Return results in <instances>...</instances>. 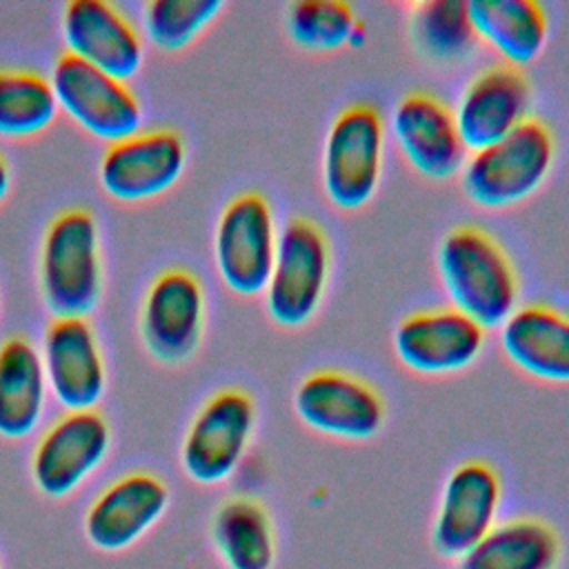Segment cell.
<instances>
[{
  "mask_svg": "<svg viewBox=\"0 0 569 569\" xmlns=\"http://www.w3.org/2000/svg\"><path fill=\"white\" fill-rule=\"evenodd\" d=\"M562 538L558 529L536 516H513L496 527L462 558L456 569H558Z\"/></svg>",
  "mask_w": 569,
  "mask_h": 569,
  "instance_id": "21",
  "label": "cell"
},
{
  "mask_svg": "<svg viewBox=\"0 0 569 569\" xmlns=\"http://www.w3.org/2000/svg\"><path fill=\"white\" fill-rule=\"evenodd\" d=\"M293 411L311 431L351 442L378 436L387 418L385 400L369 382L336 369L305 376L293 391Z\"/></svg>",
  "mask_w": 569,
  "mask_h": 569,
  "instance_id": "10",
  "label": "cell"
},
{
  "mask_svg": "<svg viewBox=\"0 0 569 569\" xmlns=\"http://www.w3.org/2000/svg\"><path fill=\"white\" fill-rule=\"evenodd\" d=\"M365 42H367V27H365L362 20H358L356 27H353V31H351V36H349V44H347V47L360 49Z\"/></svg>",
  "mask_w": 569,
  "mask_h": 569,
  "instance_id": "29",
  "label": "cell"
},
{
  "mask_svg": "<svg viewBox=\"0 0 569 569\" xmlns=\"http://www.w3.org/2000/svg\"><path fill=\"white\" fill-rule=\"evenodd\" d=\"M167 482L149 471H133L107 485L84 513L89 545L104 553L133 547L167 511Z\"/></svg>",
  "mask_w": 569,
  "mask_h": 569,
  "instance_id": "16",
  "label": "cell"
},
{
  "mask_svg": "<svg viewBox=\"0 0 569 569\" xmlns=\"http://www.w3.org/2000/svg\"><path fill=\"white\" fill-rule=\"evenodd\" d=\"M47 376L38 349L22 336L0 345V436L22 440L36 431L47 405Z\"/></svg>",
  "mask_w": 569,
  "mask_h": 569,
  "instance_id": "23",
  "label": "cell"
},
{
  "mask_svg": "<svg viewBox=\"0 0 569 569\" xmlns=\"http://www.w3.org/2000/svg\"><path fill=\"white\" fill-rule=\"evenodd\" d=\"M9 189H11V171L7 160L0 156V202L7 198Z\"/></svg>",
  "mask_w": 569,
  "mask_h": 569,
  "instance_id": "30",
  "label": "cell"
},
{
  "mask_svg": "<svg viewBox=\"0 0 569 569\" xmlns=\"http://www.w3.org/2000/svg\"><path fill=\"white\" fill-rule=\"evenodd\" d=\"M385 138V120L373 104H349L331 120L322 147V187L333 207L353 211L373 198L382 176Z\"/></svg>",
  "mask_w": 569,
  "mask_h": 569,
  "instance_id": "4",
  "label": "cell"
},
{
  "mask_svg": "<svg viewBox=\"0 0 569 569\" xmlns=\"http://www.w3.org/2000/svg\"><path fill=\"white\" fill-rule=\"evenodd\" d=\"M529 109L531 84L527 76L516 67L493 64L465 84L453 118L467 151H476L529 120Z\"/></svg>",
  "mask_w": 569,
  "mask_h": 569,
  "instance_id": "18",
  "label": "cell"
},
{
  "mask_svg": "<svg viewBox=\"0 0 569 569\" xmlns=\"http://www.w3.org/2000/svg\"><path fill=\"white\" fill-rule=\"evenodd\" d=\"M389 131L405 160L425 178L447 180L462 171L467 147L453 109L433 93H405L389 116Z\"/></svg>",
  "mask_w": 569,
  "mask_h": 569,
  "instance_id": "13",
  "label": "cell"
},
{
  "mask_svg": "<svg viewBox=\"0 0 569 569\" xmlns=\"http://www.w3.org/2000/svg\"><path fill=\"white\" fill-rule=\"evenodd\" d=\"M40 291L56 318H87L102 293L100 229L91 211L67 209L44 231Z\"/></svg>",
  "mask_w": 569,
  "mask_h": 569,
  "instance_id": "2",
  "label": "cell"
},
{
  "mask_svg": "<svg viewBox=\"0 0 569 569\" xmlns=\"http://www.w3.org/2000/svg\"><path fill=\"white\" fill-rule=\"evenodd\" d=\"M500 347L520 371L547 380L569 382V316L542 305H518L500 325Z\"/></svg>",
  "mask_w": 569,
  "mask_h": 569,
  "instance_id": "20",
  "label": "cell"
},
{
  "mask_svg": "<svg viewBox=\"0 0 569 569\" xmlns=\"http://www.w3.org/2000/svg\"><path fill=\"white\" fill-rule=\"evenodd\" d=\"M467 13L476 38L509 67L529 64L547 44L549 20L533 0H469Z\"/></svg>",
  "mask_w": 569,
  "mask_h": 569,
  "instance_id": "24",
  "label": "cell"
},
{
  "mask_svg": "<svg viewBox=\"0 0 569 569\" xmlns=\"http://www.w3.org/2000/svg\"><path fill=\"white\" fill-rule=\"evenodd\" d=\"M553 136L536 118L505 138L467 156L460 184L467 198L487 209H505L527 200L547 180L553 164Z\"/></svg>",
  "mask_w": 569,
  "mask_h": 569,
  "instance_id": "3",
  "label": "cell"
},
{
  "mask_svg": "<svg viewBox=\"0 0 569 569\" xmlns=\"http://www.w3.org/2000/svg\"><path fill=\"white\" fill-rule=\"evenodd\" d=\"M436 264L451 307L480 327H500L516 311L518 276L489 231L473 224L449 229L436 249Z\"/></svg>",
  "mask_w": 569,
  "mask_h": 569,
  "instance_id": "1",
  "label": "cell"
},
{
  "mask_svg": "<svg viewBox=\"0 0 569 569\" xmlns=\"http://www.w3.org/2000/svg\"><path fill=\"white\" fill-rule=\"evenodd\" d=\"M109 447L111 429L100 411H67L33 447L36 489L53 500L71 496L104 462Z\"/></svg>",
  "mask_w": 569,
  "mask_h": 569,
  "instance_id": "11",
  "label": "cell"
},
{
  "mask_svg": "<svg viewBox=\"0 0 569 569\" xmlns=\"http://www.w3.org/2000/svg\"><path fill=\"white\" fill-rule=\"evenodd\" d=\"M329 273L331 244L322 227L309 218L287 220L262 291L271 320L287 329L307 325L322 302Z\"/></svg>",
  "mask_w": 569,
  "mask_h": 569,
  "instance_id": "5",
  "label": "cell"
},
{
  "mask_svg": "<svg viewBox=\"0 0 569 569\" xmlns=\"http://www.w3.org/2000/svg\"><path fill=\"white\" fill-rule=\"evenodd\" d=\"M58 113L51 80L29 69H0V136L29 138Z\"/></svg>",
  "mask_w": 569,
  "mask_h": 569,
  "instance_id": "26",
  "label": "cell"
},
{
  "mask_svg": "<svg viewBox=\"0 0 569 569\" xmlns=\"http://www.w3.org/2000/svg\"><path fill=\"white\" fill-rule=\"evenodd\" d=\"M256 429V402L236 387L204 400L182 438L180 462L198 485L224 482L242 462Z\"/></svg>",
  "mask_w": 569,
  "mask_h": 569,
  "instance_id": "6",
  "label": "cell"
},
{
  "mask_svg": "<svg viewBox=\"0 0 569 569\" xmlns=\"http://www.w3.org/2000/svg\"><path fill=\"white\" fill-rule=\"evenodd\" d=\"M204 329V289L184 269L160 273L142 302L140 333L147 351L164 362L178 365L193 356Z\"/></svg>",
  "mask_w": 569,
  "mask_h": 569,
  "instance_id": "15",
  "label": "cell"
},
{
  "mask_svg": "<svg viewBox=\"0 0 569 569\" xmlns=\"http://www.w3.org/2000/svg\"><path fill=\"white\" fill-rule=\"evenodd\" d=\"M278 233L273 209L262 193L244 191L227 202L216 224L213 258L218 276L233 293L258 296L264 291Z\"/></svg>",
  "mask_w": 569,
  "mask_h": 569,
  "instance_id": "7",
  "label": "cell"
},
{
  "mask_svg": "<svg viewBox=\"0 0 569 569\" xmlns=\"http://www.w3.org/2000/svg\"><path fill=\"white\" fill-rule=\"evenodd\" d=\"M51 87L58 109L98 140L113 144L140 131L142 107L127 82L80 58L62 53L53 67Z\"/></svg>",
  "mask_w": 569,
  "mask_h": 569,
  "instance_id": "9",
  "label": "cell"
},
{
  "mask_svg": "<svg viewBox=\"0 0 569 569\" xmlns=\"http://www.w3.org/2000/svg\"><path fill=\"white\" fill-rule=\"evenodd\" d=\"M211 545L224 569H273L278 560L276 525L267 507L251 496L224 498L209 522Z\"/></svg>",
  "mask_w": 569,
  "mask_h": 569,
  "instance_id": "22",
  "label": "cell"
},
{
  "mask_svg": "<svg viewBox=\"0 0 569 569\" xmlns=\"http://www.w3.org/2000/svg\"><path fill=\"white\" fill-rule=\"evenodd\" d=\"M358 18L342 0H298L287 7V33L305 51L327 53L349 44Z\"/></svg>",
  "mask_w": 569,
  "mask_h": 569,
  "instance_id": "27",
  "label": "cell"
},
{
  "mask_svg": "<svg viewBox=\"0 0 569 569\" xmlns=\"http://www.w3.org/2000/svg\"><path fill=\"white\" fill-rule=\"evenodd\" d=\"M47 387L67 411L96 409L107 389V367L87 318H53L42 338Z\"/></svg>",
  "mask_w": 569,
  "mask_h": 569,
  "instance_id": "17",
  "label": "cell"
},
{
  "mask_svg": "<svg viewBox=\"0 0 569 569\" xmlns=\"http://www.w3.org/2000/svg\"><path fill=\"white\" fill-rule=\"evenodd\" d=\"M0 569H2V560H0Z\"/></svg>",
  "mask_w": 569,
  "mask_h": 569,
  "instance_id": "31",
  "label": "cell"
},
{
  "mask_svg": "<svg viewBox=\"0 0 569 569\" xmlns=\"http://www.w3.org/2000/svg\"><path fill=\"white\" fill-rule=\"evenodd\" d=\"M409 31L416 49L440 64L469 58L476 47V33L462 0H425L413 4Z\"/></svg>",
  "mask_w": 569,
  "mask_h": 569,
  "instance_id": "25",
  "label": "cell"
},
{
  "mask_svg": "<svg viewBox=\"0 0 569 569\" xmlns=\"http://www.w3.org/2000/svg\"><path fill=\"white\" fill-rule=\"evenodd\" d=\"M224 9L220 0H153L144 9L147 38L164 49L189 47Z\"/></svg>",
  "mask_w": 569,
  "mask_h": 569,
  "instance_id": "28",
  "label": "cell"
},
{
  "mask_svg": "<svg viewBox=\"0 0 569 569\" xmlns=\"http://www.w3.org/2000/svg\"><path fill=\"white\" fill-rule=\"evenodd\" d=\"M502 478L487 460H465L447 476L431 525V547L447 560L462 558L498 522Z\"/></svg>",
  "mask_w": 569,
  "mask_h": 569,
  "instance_id": "8",
  "label": "cell"
},
{
  "mask_svg": "<svg viewBox=\"0 0 569 569\" xmlns=\"http://www.w3.org/2000/svg\"><path fill=\"white\" fill-rule=\"evenodd\" d=\"M485 327L453 307L418 311L393 331L398 362L420 376H449L471 367L485 349Z\"/></svg>",
  "mask_w": 569,
  "mask_h": 569,
  "instance_id": "12",
  "label": "cell"
},
{
  "mask_svg": "<svg viewBox=\"0 0 569 569\" xmlns=\"http://www.w3.org/2000/svg\"><path fill=\"white\" fill-rule=\"evenodd\" d=\"M184 164L187 147L178 131H138L107 147L100 162V184L120 202H140L169 191Z\"/></svg>",
  "mask_w": 569,
  "mask_h": 569,
  "instance_id": "14",
  "label": "cell"
},
{
  "mask_svg": "<svg viewBox=\"0 0 569 569\" xmlns=\"http://www.w3.org/2000/svg\"><path fill=\"white\" fill-rule=\"evenodd\" d=\"M62 38L67 53L122 82L142 67L144 49L138 31L109 2H69L62 11Z\"/></svg>",
  "mask_w": 569,
  "mask_h": 569,
  "instance_id": "19",
  "label": "cell"
}]
</instances>
